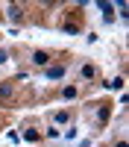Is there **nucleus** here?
<instances>
[{"label": "nucleus", "mask_w": 129, "mask_h": 147, "mask_svg": "<svg viewBox=\"0 0 129 147\" xmlns=\"http://www.w3.org/2000/svg\"><path fill=\"white\" fill-rule=\"evenodd\" d=\"M62 97H65V100H74V97H76V85H65V88H62Z\"/></svg>", "instance_id": "obj_6"}, {"label": "nucleus", "mask_w": 129, "mask_h": 147, "mask_svg": "<svg viewBox=\"0 0 129 147\" xmlns=\"http://www.w3.org/2000/svg\"><path fill=\"white\" fill-rule=\"evenodd\" d=\"M117 147H126V141H117Z\"/></svg>", "instance_id": "obj_11"}, {"label": "nucleus", "mask_w": 129, "mask_h": 147, "mask_svg": "<svg viewBox=\"0 0 129 147\" xmlns=\"http://www.w3.org/2000/svg\"><path fill=\"white\" fill-rule=\"evenodd\" d=\"M94 77H97V68H94L91 62H82V65H79V80H82V82H91Z\"/></svg>", "instance_id": "obj_1"}, {"label": "nucleus", "mask_w": 129, "mask_h": 147, "mask_svg": "<svg viewBox=\"0 0 129 147\" xmlns=\"http://www.w3.org/2000/svg\"><path fill=\"white\" fill-rule=\"evenodd\" d=\"M6 62H9V53H6V50H0V65H6Z\"/></svg>", "instance_id": "obj_10"}, {"label": "nucleus", "mask_w": 129, "mask_h": 147, "mask_svg": "<svg viewBox=\"0 0 129 147\" xmlns=\"http://www.w3.org/2000/svg\"><path fill=\"white\" fill-rule=\"evenodd\" d=\"M70 121V115L65 112V109H59V112H53V127H62V124H68Z\"/></svg>", "instance_id": "obj_4"}, {"label": "nucleus", "mask_w": 129, "mask_h": 147, "mask_svg": "<svg viewBox=\"0 0 129 147\" xmlns=\"http://www.w3.org/2000/svg\"><path fill=\"white\" fill-rule=\"evenodd\" d=\"M9 21H21V12H18V6H9Z\"/></svg>", "instance_id": "obj_8"}, {"label": "nucleus", "mask_w": 129, "mask_h": 147, "mask_svg": "<svg viewBox=\"0 0 129 147\" xmlns=\"http://www.w3.org/2000/svg\"><path fill=\"white\" fill-rule=\"evenodd\" d=\"M62 138H65V141H68V138H76V129H74V127L65 129V132H62Z\"/></svg>", "instance_id": "obj_9"}, {"label": "nucleus", "mask_w": 129, "mask_h": 147, "mask_svg": "<svg viewBox=\"0 0 129 147\" xmlns=\"http://www.w3.org/2000/svg\"><path fill=\"white\" fill-rule=\"evenodd\" d=\"M12 94H15V85H9V82H6V85H0V100H9Z\"/></svg>", "instance_id": "obj_5"}, {"label": "nucleus", "mask_w": 129, "mask_h": 147, "mask_svg": "<svg viewBox=\"0 0 129 147\" xmlns=\"http://www.w3.org/2000/svg\"><path fill=\"white\" fill-rule=\"evenodd\" d=\"M47 62H50V56H47L44 50H35V53H32V65H38V68H44Z\"/></svg>", "instance_id": "obj_3"}, {"label": "nucleus", "mask_w": 129, "mask_h": 147, "mask_svg": "<svg viewBox=\"0 0 129 147\" xmlns=\"http://www.w3.org/2000/svg\"><path fill=\"white\" fill-rule=\"evenodd\" d=\"M65 74H68L65 68H47V71H44V80H62Z\"/></svg>", "instance_id": "obj_2"}, {"label": "nucleus", "mask_w": 129, "mask_h": 147, "mask_svg": "<svg viewBox=\"0 0 129 147\" xmlns=\"http://www.w3.org/2000/svg\"><path fill=\"white\" fill-rule=\"evenodd\" d=\"M44 136H47V138H59V136H62V129H59V127H47Z\"/></svg>", "instance_id": "obj_7"}]
</instances>
